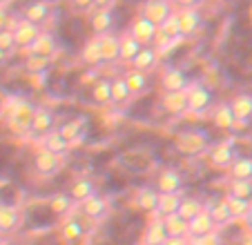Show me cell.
Instances as JSON below:
<instances>
[{"label": "cell", "instance_id": "1", "mask_svg": "<svg viewBox=\"0 0 252 245\" xmlns=\"http://www.w3.org/2000/svg\"><path fill=\"white\" fill-rule=\"evenodd\" d=\"M33 107L32 103L27 100H16L11 105L9 114H7V122H9V127L14 129L16 134H29L32 132V121H33Z\"/></svg>", "mask_w": 252, "mask_h": 245}, {"label": "cell", "instance_id": "2", "mask_svg": "<svg viewBox=\"0 0 252 245\" xmlns=\"http://www.w3.org/2000/svg\"><path fill=\"white\" fill-rule=\"evenodd\" d=\"M188 96V112L192 114H205L212 107V94L205 85H190L186 90Z\"/></svg>", "mask_w": 252, "mask_h": 245}, {"label": "cell", "instance_id": "3", "mask_svg": "<svg viewBox=\"0 0 252 245\" xmlns=\"http://www.w3.org/2000/svg\"><path fill=\"white\" fill-rule=\"evenodd\" d=\"M157 33H158V27L154 23H150L148 18H143V16H138L132 23V27H129V36L141 47H152L154 40H157Z\"/></svg>", "mask_w": 252, "mask_h": 245}, {"label": "cell", "instance_id": "4", "mask_svg": "<svg viewBox=\"0 0 252 245\" xmlns=\"http://www.w3.org/2000/svg\"><path fill=\"white\" fill-rule=\"evenodd\" d=\"M172 14H174V7H172L170 0H148L141 9L143 18H148L150 23H154L157 27L165 23Z\"/></svg>", "mask_w": 252, "mask_h": 245}, {"label": "cell", "instance_id": "5", "mask_svg": "<svg viewBox=\"0 0 252 245\" xmlns=\"http://www.w3.org/2000/svg\"><path fill=\"white\" fill-rule=\"evenodd\" d=\"M11 33H14V40H16V47H32V43L38 38L40 33V27H36L33 23L25 18H18L14 25H11Z\"/></svg>", "mask_w": 252, "mask_h": 245}, {"label": "cell", "instance_id": "6", "mask_svg": "<svg viewBox=\"0 0 252 245\" xmlns=\"http://www.w3.org/2000/svg\"><path fill=\"white\" fill-rule=\"evenodd\" d=\"M208 158H210V163H212L214 167H221V170L230 167L234 163V158H237L234 143L232 141H221V143H217V145H212L210 147Z\"/></svg>", "mask_w": 252, "mask_h": 245}, {"label": "cell", "instance_id": "7", "mask_svg": "<svg viewBox=\"0 0 252 245\" xmlns=\"http://www.w3.org/2000/svg\"><path fill=\"white\" fill-rule=\"evenodd\" d=\"M188 76L183 69H179V67H167L165 71H163L161 76V87L165 94H170V92H183L188 90Z\"/></svg>", "mask_w": 252, "mask_h": 245}, {"label": "cell", "instance_id": "8", "mask_svg": "<svg viewBox=\"0 0 252 245\" xmlns=\"http://www.w3.org/2000/svg\"><path fill=\"white\" fill-rule=\"evenodd\" d=\"M33 167H36V172H38L40 176H52V174H56L58 167H61V156L52 154V152H47V150H38L36 156H33Z\"/></svg>", "mask_w": 252, "mask_h": 245}, {"label": "cell", "instance_id": "9", "mask_svg": "<svg viewBox=\"0 0 252 245\" xmlns=\"http://www.w3.org/2000/svg\"><path fill=\"white\" fill-rule=\"evenodd\" d=\"M54 129V112L47 107H36L33 112V121H32V132L33 136H47Z\"/></svg>", "mask_w": 252, "mask_h": 245}, {"label": "cell", "instance_id": "10", "mask_svg": "<svg viewBox=\"0 0 252 245\" xmlns=\"http://www.w3.org/2000/svg\"><path fill=\"white\" fill-rule=\"evenodd\" d=\"M23 18L29 20V23H33L36 27H43V25L52 18V9H49L47 2L36 0V2H29V5L23 9Z\"/></svg>", "mask_w": 252, "mask_h": 245}, {"label": "cell", "instance_id": "11", "mask_svg": "<svg viewBox=\"0 0 252 245\" xmlns=\"http://www.w3.org/2000/svg\"><path fill=\"white\" fill-rule=\"evenodd\" d=\"M107 210H110L107 201H105L103 196H98V194H94V196H90L87 201L81 203V212L85 214L90 221H100V218H105L107 216Z\"/></svg>", "mask_w": 252, "mask_h": 245}, {"label": "cell", "instance_id": "12", "mask_svg": "<svg viewBox=\"0 0 252 245\" xmlns=\"http://www.w3.org/2000/svg\"><path fill=\"white\" fill-rule=\"evenodd\" d=\"M214 227L217 225H214L212 218H210L208 208H203L192 221H188V234H190L192 239H199V236H205V234H210V232H214Z\"/></svg>", "mask_w": 252, "mask_h": 245}, {"label": "cell", "instance_id": "13", "mask_svg": "<svg viewBox=\"0 0 252 245\" xmlns=\"http://www.w3.org/2000/svg\"><path fill=\"white\" fill-rule=\"evenodd\" d=\"M157 192L158 194H181L183 192L181 174L174 170H165L157 181Z\"/></svg>", "mask_w": 252, "mask_h": 245}, {"label": "cell", "instance_id": "14", "mask_svg": "<svg viewBox=\"0 0 252 245\" xmlns=\"http://www.w3.org/2000/svg\"><path fill=\"white\" fill-rule=\"evenodd\" d=\"M29 52L33 54V56H43V58H54L58 52L56 47V38L52 36V33L47 31H40L38 38L32 43V47H29Z\"/></svg>", "mask_w": 252, "mask_h": 245}, {"label": "cell", "instance_id": "15", "mask_svg": "<svg viewBox=\"0 0 252 245\" xmlns=\"http://www.w3.org/2000/svg\"><path fill=\"white\" fill-rule=\"evenodd\" d=\"M179 20V29H181V36H194L201 29V14L196 9H181L176 14Z\"/></svg>", "mask_w": 252, "mask_h": 245}, {"label": "cell", "instance_id": "16", "mask_svg": "<svg viewBox=\"0 0 252 245\" xmlns=\"http://www.w3.org/2000/svg\"><path fill=\"white\" fill-rule=\"evenodd\" d=\"M176 145L186 154H199V152H203L208 147V136L201 132H188V134H181Z\"/></svg>", "mask_w": 252, "mask_h": 245}, {"label": "cell", "instance_id": "17", "mask_svg": "<svg viewBox=\"0 0 252 245\" xmlns=\"http://www.w3.org/2000/svg\"><path fill=\"white\" fill-rule=\"evenodd\" d=\"M157 65H158V54L154 47H141L136 56L132 58V69H138L143 74L152 71Z\"/></svg>", "mask_w": 252, "mask_h": 245}, {"label": "cell", "instance_id": "18", "mask_svg": "<svg viewBox=\"0 0 252 245\" xmlns=\"http://www.w3.org/2000/svg\"><path fill=\"white\" fill-rule=\"evenodd\" d=\"M98 47H100V56L103 62H116L119 61V49H121V40L114 33H103L98 36Z\"/></svg>", "mask_w": 252, "mask_h": 245}, {"label": "cell", "instance_id": "19", "mask_svg": "<svg viewBox=\"0 0 252 245\" xmlns=\"http://www.w3.org/2000/svg\"><path fill=\"white\" fill-rule=\"evenodd\" d=\"M163 109L172 116H181L188 112V96L186 90L183 92H170V94H163Z\"/></svg>", "mask_w": 252, "mask_h": 245}, {"label": "cell", "instance_id": "20", "mask_svg": "<svg viewBox=\"0 0 252 245\" xmlns=\"http://www.w3.org/2000/svg\"><path fill=\"white\" fill-rule=\"evenodd\" d=\"M230 109H232L237 122H248L252 118V96L250 94L234 96L232 103H230Z\"/></svg>", "mask_w": 252, "mask_h": 245}, {"label": "cell", "instance_id": "21", "mask_svg": "<svg viewBox=\"0 0 252 245\" xmlns=\"http://www.w3.org/2000/svg\"><path fill=\"white\" fill-rule=\"evenodd\" d=\"M85 127H87L85 118H74V121L63 122L61 127H58V134H61V136L65 138L69 145H74V141H78V138L85 134Z\"/></svg>", "mask_w": 252, "mask_h": 245}, {"label": "cell", "instance_id": "22", "mask_svg": "<svg viewBox=\"0 0 252 245\" xmlns=\"http://www.w3.org/2000/svg\"><path fill=\"white\" fill-rule=\"evenodd\" d=\"M20 223V214L16 208L11 205H0V234H11V232L18 230Z\"/></svg>", "mask_w": 252, "mask_h": 245}, {"label": "cell", "instance_id": "23", "mask_svg": "<svg viewBox=\"0 0 252 245\" xmlns=\"http://www.w3.org/2000/svg\"><path fill=\"white\" fill-rule=\"evenodd\" d=\"M94 194H96V185L90 179H76L69 187V196L74 203H83L90 196H94Z\"/></svg>", "mask_w": 252, "mask_h": 245}, {"label": "cell", "instance_id": "24", "mask_svg": "<svg viewBox=\"0 0 252 245\" xmlns=\"http://www.w3.org/2000/svg\"><path fill=\"white\" fill-rule=\"evenodd\" d=\"M123 83L127 85V90H129V94L132 96L143 94V92L148 90V85H150L148 74H143V71H138V69H129L127 74L123 76Z\"/></svg>", "mask_w": 252, "mask_h": 245}, {"label": "cell", "instance_id": "25", "mask_svg": "<svg viewBox=\"0 0 252 245\" xmlns=\"http://www.w3.org/2000/svg\"><path fill=\"white\" fill-rule=\"evenodd\" d=\"M212 121H214V125H217L219 129H223V132L232 129L234 125H237V118H234L232 109H230V103H221V105H217Z\"/></svg>", "mask_w": 252, "mask_h": 245}, {"label": "cell", "instance_id": "26", "mask_svg": "<svg viewBox=\"0 0 252 245\" xmlns=\"http://www.w3.org/2000/svg\"><path fill=\"white\" fill-rule=\"evenodd\" d=\"M158 196H161V194H158L154 187H143V189H138V194H136V208L143 210V212H157V208H158Z\"/></svg>", "mask_w": 252, "mask_h": 245}, {"label": "cell", "instance_id": "27", "mask_svg": "<svg viewBox=\"0 0 252 245\" xmlns=\"http://www.w3.org/2000/svg\"><path fill=\"white\" fill-rule=\"evenodd\" d=\"M81 58L85 65L90 67H98L103 65V56H100V47H98V38H90L81 49Z\"/></svg>", "mask_w": 252, "mask_h": 245}, {"label": "cell", "instance_id": "28", "mask_svg": "<svg viewBox=\"0 0 252 245\" xmlns=\"http://www.w3.org/2000/svg\"><path fill=\"white\" fill-rule=\"evenodd\" d=\"M69 147L71 145L61 136V134H58V129H52L47 136H43V150L52 152V154H56V156H63Z\"/></svg>", "mask_w": 252, "mask_h": 245}, {"label": "cell", "instance_id": "29", "mask_svg": "<svg viewBox=\"0 0 252 245\" xmlns=\"http://www.w3.org/2000/svg\"><path fill=\"white\" fill-rule=\"evenodd\" d=\"M181 194H161L158 196V208L157 214L158 216H172V214L179 212V205H181Z\"/></svg>", "mask_w": 252, "mask_h": 245}, {"label": "cell", "instance_id": "30", "mask_svg": "<svg viewBox=\"0 0 252 245\" xmlns=\"http://www.w3.org/2000/svg\"><path fill=\"white\" fill-rule=\"evenodd\" d=\"M161 223H163V227H165L167 236H179V239H186L188 236V221H183L179 214L163 216Z\"/></svg>", "mask_w": 252, "mask_h": 245}, {"label": "cell", "instance_id": "31", "mask_svg": "<svg viewBox=\"0 0 252 245\" xmlns=\"http://www.w3.org/2000/svg\"><path fill=\"white\" fill-rule=\"evenodd\" d=\"M230 176L232 181H252V158L243 156V158H234L230 165Z\"/></svg>", "mask_w": 252, "mask_h": 245}, {"label": "cell", "instance_id": "32", "mask_svg": "<svg viewBox=\"0 0 252 245\" xmlns=\"http://www.w3.org/2000/svg\"><path fill=\"white\" fill-rule=\"evenodd\" d=\"M112 25H114V16H112L110 9H98L94 16H92V29H94L98 36L110 33Z\"/></svg>", "mask_w": 252, "mask_h": 245}, {"label": "cell", "instance_id": "33", "mask_svg": "<svg viewBox=\"0 0 252 245\" xmlns=\"http://www.w3.org/2000/svg\"><path fill=\"white\" fill-rule=\"evenodd\" d=\"M49 210H52L56 216H67V214L74 210V201H71L69 194H54L49 198Z\"/></svg>", "mask_w": 252, "mask_h": 245}, {"label": "cell", "instance_id": "34", "mask_svg": "<svg viewBox=\"0 0 252 245\" xmlns=\"http://www.w3.org/2000/svg\"><path fill=\"white\" fill-rule=\"evenodd\" d=\"M208 212H210V218H212V223L217 227H221V225H225V223L232 221V216H230V210H228V203H225V201L212 203V205L208 208Z\"/></svg>", "mask_w": 252, "mask_h": 245}, {"label": "cell", "instance_id": "35", "mask_svg": "<svg viewBox=\"0 0 252 245\" xmlns=\"http://www.w3.org/2000/svg\"><path fill=\"white\" fill-rule=\"evenodd\" d=\"M83 234H85V227H83L81 221H76V218H67V221L63 223V239H65L67 243H76V241H81Z\"/></svg>", "mask_w": 252, "mask_h": 245}, {"label": "cell", "instance_id": "36", "mask_svg": "<svg viewBox=\"0 0 252 245\" xmlns=\"http://www.w3.org/2000/svg\"><path fill=\"white\" fill-rule=\"evenodd\" d=\"M121 40V49H119V61H125V62H132V58L138 54V49H141V45L134 40L129 33H125V36L119 38Z\"/></svg>", "mask_w": 252, "mask_h": 245}, {"label": "cell", "instance_id": "37", "mask_svg": "<svg viewBox=\"0 0 252 245\" xmlns=\"http://www.w3.org/2000/svg\"><path fill=\"white\" fill-rule=\"evenodd\" d=\"M49 65H52V58L33 56V54H29V58L25 61V69H27V74H33V76L47 74V71H49Z\"/></svg>", "mask_w": 252, "mask_h": 245}, {"label": "cell", "instance_id": "38", "mask_svg": "<svg viewBox=\"0 0 252 245\" xmlns=\"http://www.w3.org/2000/svg\"><path fill=\"white\" fill-rule=\"evenodd\" d=\"M201 210H203V203H201L199 198H181V205H179V212L176 214H179L183 221H192Z\"/></svg>", "mask_w": 252, "mask_h": 245}, {"label": "cell", "instance_id": "39", "mask_svg": "<svg viewBox=\"0 0 252 245\" xmlns=\"http://www.w3.org/2000/svg\"><path fill=\"white\" fill-rule=\"evenodd\" d=\"M225 203H228V210H230V216L232 218H246L248 214H250V210H252L250 201H246V198L228 196L225 198Z\"/></svg>", "mask_w": 252, "mask_h": 245}, {"label": "cell", "instance_id": "40", "mask_svg": "<svg viewBox=\"0 0 252 245\" xmlns=\"http://www.w3.org/2000/svg\"><path fill=\"white\" fill-rule=\"evenodd\" d=\"M92 98H94L96 105H110L112 103L110 80H96V85L92 87Z\"/></svg>", "mask_w": 252, "mask_h": 245}, {"label": "cell", "instance_id": "41", "mask_svg": "<svg viewBox=\"0 0 252 245\" xmlns=\"http://www.w3.org/2000/svg\"><path fill=\"white\" fill-rule=\"evenodd\" d=\"M165 239H167V232L163 227V223L161 221L150 223L148 232H145V245H163Z\"/></svg>", "mask_w": 252, "mask_h": 245}, {"label": "cell", "instance_id": "42", "mask_svg": "<svg viewBox=\"0 0 252 245\" xmlns=\"http://www.w3.org/2000/svg\"><path fill=\"white\" fill-rule=\"evenodd\" d=\"M228 192H230L228 196L246 198V201H250L252 198V181H230Z\"/></svg>", "mask_w": 252, "mask_h": 245}, {"label": "cell", "instance_id": "43", "mask_svg": "<svg viewBox=\"0 0 252 245\" xmlns=\"http://www.w3.org/2000/svg\"><path fill=\"white\" fill-rule=\"evenodd\" d=\"M110 90H112V103H127L129 96H132L127 90V85L123 83V78L110 80Z\"/></svg>", "mask_w": 252, "mask_h": 245}, {"label": "cell", "instance_id": "44", "mask_svg": "<svg viewBox=\"0 0 252 245\" xmlns=\"http://www.w3.org/2000/svg\"><path fill=\"white\" fill-rule=\"evenodd\" d=\"M158 33H163V36H167V38H174V40H183L181 29H179V20H176V14H172L165 23L158 25Z\"/></svg>", "mask_w": 252, "mask_h": 245}, {"label": "cell", "instance_id": "45", "mask_svg": "<svg viewBox=\"0 0 252 245\" xmlns=\"http://www.w3.org/2000/svg\"><path fill=\"white\" fill-rule=\"evenodd\" d=\"M176 43H179V40H174V38H167V36H163V33H157V40H154V45H157L158 58H161V56H167V54L174 49Z\"/></svg>", "mask_w": 252, "mask_h": 245}, {"label": "cell", "instance_id": "46", "mask_svg": "<svg viewBox=\"0 0 252 245\" xmlns=\"http://www.w3.org/2000/svg\"><path fill=\"white\" fill-rule=\"evenodd\" d=\"M16 49V40L11 29H0V52L2 54H11Z\"/></svg>", "mask_w": 252, "mask_h": 245}, {"label": "cell", "instance_id": "47", "mask_svg": "<svg viewBox=\"0 0 252 245\" xmlns=\"http://www.w3.org/2000/svg\"><path fill=\"white\" fill-rule=\"evenodd\" d=\"M190 245H223V239H221L217 232H210L205 236H199V239H192Z\"/></svg>", "mask_w": 252, "mask_h": 245}, {"label": "cell", "instance_id": "48", "mask_svg": "<svg viewBox=\"0 0 252 245\" xmlns=\"http://www.w3.org/2000/svg\"><path fill=\"white\" fill-rule=\"evenodd\" d=\"M170 2H174L181 9H196V5H199L201 0H170Z\"/></svg>", "mask_w": 252, "mask_h": 245}, {"label": "cell", "instance_id": "49", "mask_svg": "<svg viewBox=\"0 0 252 245\" xmlns=\"http://www.w3.org/2000/svg\"><path fill=\"white\" fill-rule=\"evenodd\" d=\"M71 5L76 7V9L85 11V9H92V7H94V0H71Z\"/></svg>", "mask_w": 252, "mask_h": 245}, {"label": "cell", "instance_id": "50", "mask_svg": "<svg viewBox=\"0 0 252 245\" xmlns=\"http://www.w3.org/2000/svg\"><path fill=\"white\" fill-rule=\"evenodd\" d=\"M163 245H188V241L186 239H179V236H167Z\"/></svg>", "mask_w": 252, "mask_h": 245}, {"label": "cell", "instance_id": "51", "mask_svg": "<svg viewBox=\"0 0 252 245\" xmlns=\"http://www.w3.org/2000/svg\"><path fill=\"white\" fill-rule=\"evenodd\" d=\"M112 2H114V0H94V7L96 9H107Z\"/></svg>", "mask_w": 252, "mask_h": 245}, {"label": "cell", "instance_id": "52", "mask_svg": "<svg viewBox=\"0 0 252 245\" xmlns=\"http://www.w3.org/2000/svg\"><path fill=\"white\" fill-rule=\"evenodd\" d=\"M5 20H7V9H5V7H0V29H7L5 27Z\"/></svg>", "mask_w": 252, "mask_h": 245}, {"label": "cell", "instance_id": "53", "mask_svg": "<svg viewBox=\"0 0 252 245\" xmlns=\"http://www.w3.org/2000/svg\"><path fill=\"white\" fill-rule=\"evenodd\" d=\"M241 245H252V232H248L246 236L241 239Z\"/></svg>", "mask_w": 252, "mask_h": 245}, {"label": "cell", "instance_id": "54", "mask_svg": "<svg viewBox=\"0 0 252 245\" xmlns=\"http://www.w3.org/2000/svg\"><path fill=\"white\" fill-rule=\"evenodd\" d=\"M7 61V54H2V52H0V65H2V62H5Z\"/></svg>", "mask_w": 252, "mask_h": 245}, {"label": "cell", "instance_id": "55", "mask_svg": "<svg viewBox=\"0 0 252 245\" xmlns=\"http://www.w3.org/2000/svg\"><path fill=\"white\" fill-rule=\"evenodd\" d=\"M2 243H5V236H2V234H0V245H2Z\"/></svg>", "mask_w": 252, "mask_h": 245}, {"label": "cell", "instance_id": "56", "mask_svg": "<svg viewBox=\"0 0 252 245\" xmlns=\"http://www.w3.org/2000/svg\"><path fill=\"white\" fill-rule=\"evenodd\" d=\"M208 2H219V0H208Z\"/></svg>", "mask_w": 252, "mask_h": 245}, {"label": "cell", "instance_id": "57", "mask_svg": "<svg viewBox=\"0 0 252 245\" xmlns=\"http://www.w3.org/2000/svg\"><path fill=\"white\" fill-rule=\"evenodd\" d=\"M2 245H9V243H7V241H5V243H2Z\"/></svg>", "mask_w": 252, "mask_h": 245}]
</instances>
